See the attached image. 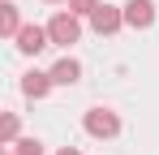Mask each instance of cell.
<instances>
[{
  "mask_svg": "<svg viewBox=\"0 0 159 155\" xmlns=\"http://www.w3.org/2000/svg\"><path fill=\"white\" fill-rule=\"evenodd\" d=\"M48 35H52V43H60V48H69V43H78L82 39V22H78V13H56L52 22H48Z\"/></svg>",
  "mask_w": 159,
  "mask_h": 155,
  "instance_id": "1",
  "label": "cell"
},
{
  "mask_svg": "<svg viewBox=\"0 0 159 155\" xmlns=\"http://www.w3.org/2000/svg\"><path fill=\"white\" fill-rule=\"evenodd\" d=\"M86 134H95V138H116V134H120V116L107 112V108H90V112H86Z\"/></svg>",
  "mask_w": 159,
  "mask_h": 155,
  "instance_id": "2",
  "label": "cell"
},
{
  "mask_svg": "<svg viewBox=\"0 0 159 155\" xmlns=\"http://www.w3.org/2000/svg\"><path fill=\"white\" fill-rule=\"evenodd\" d=\"M125 26L151 30V26H155V4H151V0H129V4H125Z\"/></svg>",
  "mask_w": 159,
  "mask_h": 155,
  "instance_id": "3",
  "label": "cell"
},
{
  "mask_svg": "<svg viewBox=\"0 0 159 155\" xmlns=\"http://www.w3.org/2000/svg\"><path fill=\"white\" fill-rule=\"evenodd\" d=\"M48 43H52L48 26H22V35H17V52L22 56H34V52H43Z\"/></svg>",
  "mask_w": 159,
  "mask_h": 155,
  "instance_id": "4",
  "label": "cell"
},
{
  "mask_svg": "<svg viewBox=\"0 0 159 155\" xmlns=\"http://www.w3.org/2000/svg\"><path fill=\"white\" fill-rule=\"evenodd\" d=\"M90 26H95L99 35H116V30L125 26V9H112V4H99V9L90 13Z\"/></svg>",
  "mask_w": 159,
  "mask_h": 155,
  "instance_id": "5",
  "label": "cell"
},
{
  "mask_svg": "<svg viewBox=\"0 0 159 155\" xmlns=\"http://www.w3.org/2000/svg\"><path fill=\"white\" fill-rule=\"evenodd\" d=\"M48 73H52V82H56V86H73V82L82 78V65L73 60V56H60V60H56Z\"/></svg>",
  "mask_w": 159,
  "mask_h": 155,
  "instance_id": "6",
  "label": "cell"
},
{
  "mask_svg": "<svg viewBox=\"0 0 159 155\" xmlns=\"http://www.w3.org/2000/svg\"><path fill=\"white\" fill-rule=\"evenodd\" d=\"M52 86H56V82H52V73H39V69H30V73L22 78V91H26L30 99H43Z\"/></svg>",
  "mask_w": 159,
  "mask_h": 155,
  "instance_id": "7",
  "label": "cell"
},
{
  "mask_svg": "<svg viewBox=\"0 0 159 155\" xmlns=\"http://www.w3.org/2000/svg\"><path fill=\"white\" fill-rule=\"evenodd\" d=\"M0 35H4V39H17V35H22L17 4H13V0H4V4H0Z\"/></svg>",
  "mask_w": 159,
  "mask_h": 155,
  "instance_id": "8",
  "label": "cell"
},
{
  "mask_svg": "<svg viewBox=\"0 0 159 155\" xmlns=\"http://www.w3.org/2000/svg\"><path fill=\"white\" fill-rule=\"evenodd\" d=\"M0 142H4V147H13V142H17V112H9V116H4V125H0Z\"/></svg>",
  "mask_w": 159,
  "mask_h": 155,
  "instance_id": "9",
  "label": "cell"
},
{
  "mask_svg": "<svg viewBox=\"0 0 159 155\" xmlns=\"http://www.w3.org/2000/svg\"><path fill=\"white\" fill-rule=\"evenodd\" d=\"M9 151L13 155H43V147H39V138H17Z\"/></svg>",
  "mask_w": 159,
  "mask_h": 155,
  "instance_id": "10",
  "label": "cell"
},
{
  "mask_svg": "<svg viewBox=\"0 0 159 155\" xmlns=\"http://www.w3.org/2000/svg\"><path fill=\"white\" fill-rule=\"evenodd\" d=\"M95 9H99V0H69V13H86L90 17Z\"/></svg>",
  "mask_w": 159,
  "mask_h": 155,
  "instance_id": "11",
  "label": "cell"
},
{
  "mask_svg": "<svg viewBox=\"0 0 159 155\" xmlns=\"http://www.w3.org/2000/svg\"><path fill=\"white\" fill-rule=\"evenodd\" d=\"M56 155H82V151H73V147H60V151H56Z\"/></svg>",
  "mask_w": 159,
  "mask_h": 155,
  "instance_id": "12",
  "label": "cell"
},
{
  "mask_svg": "<svg viewBox=\"0 0 159 155\" xmlns=\"http://www.w3.org/2000/svg\"><path fill=\"white\" fill-rule=\"evenodd\" d=\"M4 155H13V151H4Z\"/></svg>",
  "mask_w": 159,
  "mask_h": 155,
  "instance_id": "13",
  "label": "cell"
}]
</instances>
